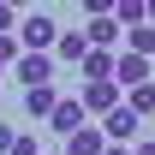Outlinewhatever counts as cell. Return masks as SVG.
Returning <instances> with one entry per match:
<instances>
[{"mask_svg": "<svg viewBox=\"0 0 155 155\" xmlns=\"http://www.w3.org/2000/svg\"><path fill=\"white\" fill-rule=\"evenodd\" d=\"M48 131H60V137L84 131V107H78V96H60V107L48 114Z\"/></svg>", "mask_w": 155, "mask_h": 155, "instance_id": "obj_6", "label": "cell"}, {"mask_svg": "<svg viewBox=\"0 0 155 155\" xmlns=\"http://www.w3.org/2000/svg\"><path fill=\"white\" fill-rule=\"evenodd\" d=\"M12 24H18V12H12V6H0V36H12Z\"/></svg>", "mask_w": 155, "mask_h": 155, "instance_id": "obj_16", "label": "cell"}, {"mask_svg": "<svg viewBox=\"0 0 155 155\" xmlns=\"http://www.w3.org/2000/svg\"><path fill=\"white\" fill-rule=\"evenodd\" d=\"M12 143H18V131H12V125H0V155H12Z\"/></svg>", "mask_w": 155, "mask_h": 155, "instance_id": "obj_17", "label": "cell"}, {"mask_svg": "<svg viewBox=\"0 0 155 155\" xmlns=\"http://www.w3.org/2000/svg\"><path fill=\"white\" fill-rule=\"evenodd\" d=\"M107 78H114V54L90 48V54H84V84H107Z\"/></svg>", "mask_w": 155, "mask_h": 155, "instance_id": "obj_10", "label": "cell"}, {"mask_svg": "<svg viewBox=\"0 0 155 155\" xmlns=\"http://www.w3.org/2000/svg\"><path fill=\"white\" fill-rule=\"evenodd\" d=\"M101 137H107V143H114V149H131L137 137H143V119H137V114H131V107H125V101H119L114 114L101 119Z\"/></svg>", "mask_w": 155, "mask_h": 155, "instance_id": "obj_2", "label": "cell"}, {"mask_svg": "<svg viewBox=\"0 0 155 155\" xmlns=\"http://www.w3.org/2000/svg\"><path fill=\"white\" fill-rule=\"evenodd\" d=\"M54 107H60V90H54V84L24 90V114H30V119H42V125H48V114H54Z\"/></svg>", "mask_w": 155, "mask_h": 155, "instance_id": "obj_8", "label": "cell"}, {"mask_svg": "<svg viewBox=\"0 0 155 155\" xmlns=\"http://www.w3.org/2000/svg\"><path fill=\"white\" fill-rule=\"evenodd\" d=\"M119 36H125V30L114 24V12H101V18H90V24H84V42H90V48H101V54H107Z\"/></svg>", "mask_w": 155, "mask_h": 155, "instance_id": "obj_7", "label": "cell"}, {"mask_svg": "<svg viewBox=\"0 0 155 155\" xmlns=\"http://www.w3.org/2000/svg\"><path fill=\"white\" fill-rule=\"evenodd\" d=\"M0 107H6V96H0Z\"/></svg>", "mask_w": 155, "mask_h": 155, "instance_id": "obj_21", "label": "cell"}, {"mask_svg": "<svg viewBox=\"0 0 155 155\" xmlns=\"http://www.w3.org/2000/svg\"><path fill=\"white\" fill-rule=\"evenodd\" d=\"M125 107H131L137 119H149V114H155V84H137V90H131V101H125Z\"/></svg>", "mask_w": 155, "mask_h": 155, "instance_id": "obj_13", "label": "cell"}, {"mask_svg": "<svg viewBox=\"0 0 155 155\" xmlns=\"http://www.w3.org/2000/svg\"><path fill=\"white\" fill-rule=\"evenodd\" d=\"M78 107H84V119H90V114L107 119L119 107V84H114V78H107V84H84V90H78Z\"/></svg>", "mask_w": 155, "mask_h": 155, "instance_id": "obj_3", "label": "cell"}, {"mask_svg": "<svg viewBox=\"0 0 155 155\" xmlns=\"http://www.w3.org/2000/svg\"><path fill=\"white\" fill-rule=\"evenodd\" d=\"M54 54H60V60H78V66H84V54H90V42H84V30H60Z\"/></svg>", "mask_w": 155, "mask_h": 155, "instance_id": "obj_11", "label": "cell"}, {"mask_svg": "<svg viewBox=\"0 0 155 155\" xmlns=\"http://www.w3.org/2000/svg\"><path fill=\"white\" fill-rule=\"evenodd\" d=\"M66 155H107V137H101V125H84V131L66 137Z\"/></svg>", "mask_w": 155, "mask_h": 155, "instance_id": "obj_9", "label": "cell"}, {"mask_svg": "<svg viewBox=\"0 0 155 155\" xmlns=\"http://www.w3.org/2000/svg\"><path fill=\"white\" fill-rule=\"evenodd\" d=\"M131 155H155V137H137V143H131Z\"/></svg>", "mask_w": 155, "mask_h": 155, "instance_id": "obj_18", "label": "cell"}, {"mask_svg": "<svg viewBox=\"0 0 155 155\" xmlns=\"http://www.w3.org/2000/svg\"><path fill=\"white\" fill-rule=\"evenodd\" d=\"M12 155H42V149H36V131H18V143H12Z\"/></svg>", "mask_w": 155, "mask_h": 155, "instance_id": "obj_15", "label": "cell"}, {"mask_svg": "<svg viewBox=\"0 0 155 155\" xmlns=\"http://www.w3.org/2000/svg\"><path fill=\"white\" fill-rule=\"evenodd\" d=\"M143 24H155V0H149V6H143Z\"/></svg>", "mask_w": 155, "mask_h": 155, "instance_id": "obj_19", "label": "cell"}, {"mask_svg": "<svg viewBox=\"0 0 155 155\" xmlns=\"http://www.w3.org/2000/svg\"><path fill=\"white\" fill-rule=\"evenodd\" d=\"M114 84L137 90V84H155V72H149V60H137V54H114Z\"/></svg>", "mask_w": 155, "mask_h": 155, "instance_id": "obj_5", "label": "cell"}, {"mask_svg": "<svg viewBox=\"0 0 155 155\" xmlns=\"http://www.w3.org/2000/svg\"><path fill=\"white\" fill-rule=\"evenodd\" d=\"M107 155H131V149H114V143H107Z\"/></svg>", "mask_w": 155, "mask_h": 155, "instance_id": "obj_20", "label": "cell"}, {"mask_svg": "<svg viewBox=\"0 0 155 155\" xmlns=\"http://www.w3.org/2000/svg\"><path fill=\"white\" fill-rule=\"evenodd\" d=\"M125 54H137V60H149V54H155V30H149V24L125 30Z\"/></svg>", "mask_w": 155, "mask_h": 155, "instance_id": "obj_12", "label": "cell"}, {"mask_svg": "<svg viewBox=\"0 0 155 155\" xmlns=\"http://www.w3.org/2000/svg\"><path fill=\"white\" fill-rule=\"evenodd\" d=\"M6 66H18V36H0V72Z\"/></svg>", "mask_w": 155, "mask_h": 155, "instance_id": "obj_14", "label": "cell"}, {"mask_svg": "<svg viewBox=\"0 0 155 155\" xmlns=\"http://www.w3.org/2000/svg\"><path fill=\"white\" fill-rule=\"evenodd\" d=\"M12 36H18L24 48H30V54H48V48L60 42V24H54V12H24Z\"/></svg>", "mask_w": 155, "mask_h": 155, "instance_id": "obj_1", "label": "cell"}, {"mask_svg": "<svg viewBox=\"0 0 155 155\" xmlns=\"http://www.w3.org/2000/svg\"><path fill=\"white\" fill-rule=\"evenodd\" d=\"M12 78H18L24 90H42V84H54V54H18Z\"/></svg>", "mask_w": 155, "mask_h": 155, "instance_id": "obj_4", "label": "cell"}]
</instances>
